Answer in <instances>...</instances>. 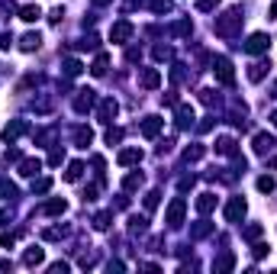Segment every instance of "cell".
Masks as SVG:
<instances>
[{
  "label": "cell",
  "mask_w": 277,
  "mask_h": 274,
  "mask_svg": "<svg viewBox=\"0 0 277 274\" xmlns=\"http://www.w3.org/2000/svg\"><path fill=\"white\" fill-rule=\"evenodd\" d=\"M184 210H187L184 197H174V200H171V206H168V226L171 229H177L181 223H184Z\"/></svg>",
  "instance_id": "cell-1"
},
{
  "label": "cell",
  "mask_w": 277,
  "mask_h": 274,
  "mask_svg": "<svg viewBox=\"0 0 277 274\" xmlns=\"http://www.w3.org/2000/svg\"><path fill=\"white\" fill-rule=\"evenodd\" d=\"M213 71H216V78L223 81V84H232V81H235V71H232V62H229V58H216V62H213Z\"/></svg>",
  "instance_id": "cell-2"
},
{
  "label": "cell",
  "mask_w": 277,
  "mask_h": 274,
  "mask_svg": "<svg viewBox=\"0 0 277 274\" xmlns=\"http://www.w3.org/2000/svg\"><path fill=\"white\" fill-rule=\"evenodd\" d=\"M268 46H271V39L264 36V32H254V36H248V42H245V52H252V55H261V52H268Z\"/></svg>",
  "instance_id": "cell-3"
},
{
  "label": "cell",
  "mask_w": 277,
  "mask_h": 274,
  "mask_svg": "<svg viewBox=\"0 0 277 274\" xmlns=\"http://www.w3.org/2000/svg\"><path fill=\"white\" fill-rule=\"evenodd\" d=\"M242 216H245V200L242 197H232L229 206H226V223H239Z\"/></svg>",
  "instance_id": "cell-4"
},
{
  "label": "cell",
  "mask_w": 277,
  "mask_h": 274,
  "mask_svg": "<svg viewBox=\"0 0 277 274\" xmlns=\"http://www.w3.org/2000/svg\"><path fill=\"white\" fill-rule=\"evenodd\" d=\"M42 261H46V249H39V245L26 249V255H23V265L26 268H36V265H42Z\"/></svg>",
  "instance_id": "cell-5"
},
{
  "label": "cell",
  "mask_w": 277,
  "mask_h": 274,
  "mask_svg": "<svg viewBox=\"0 0 277 274\" xmlns=\"http://www.w3.org/2000/svg\"><path fill=\"white\" fill-rule=\"evenodd\" d=\"M274 145H277V142L271 139L268 133H258V136H254V152H258V155H268V152H274Z\"/></svg>",
  "instance_id": "cell-6"
},
{
  "label": "cell",
  "mask_w": 277,
  "mask_h": 274,
  "mask_svg": "<svg viewBox=\"0 0 277 274\" xmlns=\"http://www.w3.org/2000/svg\"><path fill=\"white\" fill-rule=\"evenodd\" d=\"M129 36H132V26L126 23V20H119V23H116L113 29H110V39H113V42H126Z\"/></svg>",
  "instance_id": "cell-7"
},
{
  "label": "cell",
  "mask_w": 277,
  "mask_h": 274,
  "mask_svg": "<svg viewBox=\"0 0 277 274\" xmlns=\"http://www.w3.org/2000/svg\"><path fill=\"white\" fill-rule=\"evenodd\" d=\"M162 126H164V119H158V116H148L145 123H142V136H145V139H155V136L162 133Z\"/></svg>",
  "instance_id": "cell-8"
},
{
  "label": "cell",
  "mask_w": 277,
  "mask_h": 274,
  "mask_svg": "<svg viewBox=\"0 0 277 274\" xmlns=\"http://www.w3.org/2000/svg\"><path fill=\"white\" fill-rule=\"evenodd\" d=\"M158 84H162L158 68H145V71H142V87H148V91H152V87H158Z\"/></svg>",
  "instance_id": "cell-9"
},
{
  "label": "cell",
  "mask_w": 277,
  "mask_h": 274,
  "mask_svg": "<svg viewBox=\"0 0 277 274\" xmlns=\"http://www.w3.org/2000/svg\"><path fill=\"white\" fill-rule=\"evenodd\" d=\"M39 168H42V161H39V158H26V161H20V174H23V178L39 174Z\"/></svg>",
  "instance_id": "cell-10"
},
{
  "label": "cell",
  "mask_w": 277,
  "mask_h": 274,
  "mask_svg": "<svg viewBox=\"0 0 277 274\" xmlns=\"http://www.w3.org/2000/svg\"><path fill=\"white\" fill-rule=\"evenodd\" d=\"M116 161L123 164V168H126V164H136V161H142V152H138V149H123Z\"/></svg>",
  "instance_id": "cell-11"
},
{
  "label": "cell",
  "mask_w": 277,
  "mask_h": 274,
  "mask_svg": "<svg viewBox=\"0 0 277 274\" xmlns=\"http://www.w3.org/2000/svg\"><path fill=\"white\" fill-rule=\"evenodd\" d=\"M116 110H119V107H116V100H103L100 103V123H110V119L116 116Z\"/></svg>",
  "instance_id": "cell-12"
},
{
  "label": "cell",
  "mask_w": 277,
  "mask_h": 274,
  "mask_svg": "<svg viewBox=\"0 0 277 274\" xmlns=\"http://www.w3.org/2000/svg\"><path fill=\"white\" fill-rule=\"evenodd\" d=\"M39 42H42V39H39V32H26L23 42H20V48H23V52H36Z\"/></svg>",
  "instance_id": "cell-13"
},
{
  "label": "cell",
  "mask_w": 277,
  "mask_h": 274,
  "mask_svg": "<svg viewBox=\"0 0 277 274\" xmlns=\"http://www.w3.org/2000/svg\"><path fill=\"white\" fill-rule=\"evenodd\" d=\"M26 129H29V126H26L23 119H16V123H10L7 129H3V136H7V139H16V136H23Z\"/></svg>",
  "instance_id": "cell-14"
},
{
  "label": "cell",
  "mask_w": 277,
  "mask_h": 274,
  "mask_svg": "<svg viewBox=\"0 0 277 274\" xmlns=\"http://www.w3.org/2000/svg\"><path fill=\"white\" fill-rule=\"evenodd\" d=\"M65 206H68V204L58 197V200H48V204L42 206V213H48V216H58V213H65Z\"/></svg>",
  "instance_id": "cell-15"
},
{
  "label": "cell",
  "mask_w": 277,
  "mask_h": 274,
  "mask_svg": "<svg viewBox=\"0 0 277 274\" xmlns=\"http://www.w3.org/2000/svg\"><path fill=\"white\" fill-rule=\"evenodd\" d=\"M213 206H216V197L213 194H200V197H197V210H200V213H209Z\"/></svg>",
  "instance_id": "cell-16"
},
{
  "label": "cell",
  "mask_w": 277,
  "mask_h": 274,
  "mask_svg": "<svg viewBox=\"0 0 277 274\" xmlns=\"http://www.w3.org/2000/svg\"><path fill=\"white\" fill-rule=\"evenodd\" d=\"M216 152H219V155H235V139H229V136L219 139L216 142Z\"/></svg>",
  "instance_id": "cell-17"
},
{
  "label": "cell",
  "mask_w": 277,
  "mask_h": 274,
  "mask_svg": "<svg viewBox=\"0 0 277 274\" xmlns=\"http://www.w3.org/2000/svg\"><path fill=\"white\" fill-rule=\"evenodd\" d=\"M91 139H93V133H91V129H84V126H81V129H77V133H74V142H77V149H87V145H91Z\"/></svg>",
  "instance_id": "cell-18"
},
{
  "label": "cell",
  "mask_w": 277,
  "mask_h": 274,
  "mask_svg": "<svg viewBox=\"0 0 277 274\" xmlns=\"http://www.w3.org/2000/svg\"><path fill=\"white\" fill-rule=\"evenodd\" d=\"M77 110H91L93 107V100H97V97H93V91H77Z\"/></svg>",
  "instance_id": "cell-19"
},
{
  "label": "cell",
  "mask_w": 277,
  "mask_h": 274,
  "mask_svg": "<svg viewBox=\"0 0 277 274\" xmlns=\"http://www.w3.org/2000/svg\"><path fill=\"white\" fill-rule=\"evenodd\" d=\"M81 174H84V161H71L68 171H65V178L68 181H81Z\"/></svg>",
  "instance_id": "cell-20"
},
{
  "label": "cell",
  "mask_w": 277,
  "mask_h": 274,
  "mask_svg": "<svg viewBox=\"0 0 277 274\" xmlns=\"http://www.w3.org/2000/svg\"><path fill=\"white\" fill-rule=\"evenodd\" d=\"M39 16H42V10H39V7H23V10H20V20H26V23H36Z\"/></svg>",
  "instance_id": "cell-21"
},
{
  "label": "cell",
  "mask_w": 277,
  "mask_h": 274,
  "mask_svg": "<svg viewBox=\"0 0 277 274\" xmlns=\"http://www.w3.org/2000/svg\"><path fill=\"white\" fill-rule=\"evenodd\" d=\"M193 123V110L190 107H181L177 110V126H190Z\"/></svg>",
  "instance_id": "cell-22"
},
{
  "label": "cell",
  "mask_w": 277,
  "mask_h": 274,
  "mask_svg": "<svg viewBox=\"0 0 277 274\" xmlns=\"http://www.w3.org/2000/svg\"><path fill=\"white\" fill-rule=\"evenodd\" d=\"M0 197H3V200H10V197H16V187H13V184H10L7 178H0Z\"/></svg>",
  "instance_id": "cell-23"
},
{
  "label": "cell",
  "mask_w": 277,
  "mask_h": 274,
  "mask_svg": "<svg viewBox=\"0 0 277 274\" xmlns=\"http://www.w3.org/2000/svg\"><path fill=\"white\" fill-rule=\"evenodd\" d=\"M107 62H110L107 55H97V62H93V68H91L97 78H100V74H107Z\"/></svg>",
  "instance_id": "cell-24"
},
{
  "label": "cell",
  "mask_w": 277,
  "mask_h": 274,
  "mask_svg": "<svg viewBox=\"0 0 277 274\" xmlns=\"http://www.w3.org/2000/svg\"><path fill=\"white\" fill-rule=\"evenodd\" d=\"M48 187H52V178H42V181H36V184H32V194H46Z\"/></svg>",
  "instance_id": "cell-25"
},
{
  "label": "cell",
  "mask_w": 277,
  "mask_h": 274,
  "mask_svg": "<svg viewBox=\"0 0 277 274\" xmlns=\"http://www.w3.org/2000/svg\"><path fill=\"white\" fill-rule=\"evenodd\" d=\"M258 190H261V194H271V190H274V178H258Z\"/></svg>",
  "instance_id": "cell-26"
},
{
  "label": "cell",
  "mask_w": 277,
  "mask_h": 274,
  "mask_svg": "<svg viewBox=\"0 0 277 274\" xmlns=\"http://www.w3.org/2000/svg\"><path fill=\"white\" fill-rule=\"evenodd\" d=\"M93 226H97V229H110V213H97Z\"/></svg>",
  "instance_id": "cell-27"
},
{
  "label": "cell",
  "mask_w": 277,
  "mask_h": 274,
  "mask_svg": "<svg viewBox=\"0 0 277 274\" xmlns=\"http://www.w3.org/2000/svg\"><path fill=\"white\" fill-rule=\"evenodd\" d=\"M138 184H142V174H129V178L123 181V187L126 190H132V187H138Z\"/></svg>",
  "instance_id": "cell-28"
},
{
  "label": "cell",
  "mask_w": 277,
  "mask_h": 274,
  "mask_svg": "<svg viewBox=\"0 0 277 274\" xmlns=\"http://www.w3.org/2000/svg\"><path fill=\"white\" fill-rule=\"evenodd\" d=\"M158 190H152V194H145V210H155V206H158Z\"/></svg>",
  "instance_id": "cell-29"
},
{
  "label": "cell",
  "mask_w": 277,
  "mask_h": 274,
  "mask_svg": "<svg viewBox=\"0 0 277 274\" xmlns=\"http://www.w3.org/2000/svg\"><path fill=\"white\" fill-rule=\"evenodd\" d=\"M152 10H158V13H168V10H171V0H152Z\"/></svg>",
  "instance_id": "cell-30"
},
{
  "label": "cell",
  "mask_w": 277,
  "mask_h": 274,
  "mask_svg": "<svg viewBox=\"0 0 277 274\" xmlns=\"http://www.w3.org/2000/svg\"><path fill=\"white\" fill-rule=\"evenodd\" d=\"M200 155H203V149H200V145H193V149H187V152H184V158H187V161H197Z\"/></svg>",
  "instance_id": "cell-31"
},
{
  "label": "cell",
  "mask_w": 277,
  "mask_h": 274,
  "mask_svg": "<svg viewBox=\"0 0 277 274\" xmlns=\"http://www.w3.org/2000/svg\"><path fill=\"white\" fill-rule=\"evenodd\" d=\"M123 139V129H107V142L113 145V142H119Z\"/></svg>",
  "instance_id": "cell-32"
},
{
  "label": "cell",
  "mask_w": 277,
  "mask_h": 274,
  "mask_svg": "<svg viewBox=\"0 0 277 274\" xmlns=\"http://www.w3.org/2000/svg\"><path fill=\"white\" fill-rule=\"evenodd\" d=\"M65 71H68V74H81V62H74V58L65 62Z\"/></svg>",
  "instance_id": "cell-33"
},
{
  "label": "cell",
  "mask_w": 277,
  "mask_h": 274,
  "mask_svg": "<svg viewBox=\"0 0 277 274\" xmlns=\"http://www.w3.org/2000/svg\"><path fill=\"white\" fill-rule=\"evenodd\" d=\"M219 0H197V10H213Z\"/></svg>",
  "instance_id": "cell-34"
},
{
  "label": "cell",
  "mask_w": 277,
  "mask_h": 274,
  "mask_svg": "<svg viewBox=\"0 0 277 274\" xmlns=\"http://www.w3.org/2000/svg\"><path fill=\"white\" fill-rule=\"evenodd\" d=\"M0 245H3V249H10V245H13V235L3 232V235H0Z\"/></svg>",
  "instance_id": "cell-35"
},
{
  "label": "cell",
  "mask_w": 277,
  "mask_h": 274,
  "mask_svg": "<svg viewBox=\"0 0 277 274\" xmlns=\"http://www.w3.org/2000/svg\"><path fill=\"white\" fill-rule=\"evenodd\" d=\"M245 235H248V239H258V235H261V226H248Z\"/></svg>",
  "instance_id": "cell-36"
},
{
  "label": "cell",
  "mask_w": 277,
  "mask_h": 274,
  "mask_svg": "<svg viewBox=\"0 0 277 274\" xmlns=\"http://www.w3.org/2000/svg\"><path fill=\"white\" fill-rule=\"evenodd\" d=\"M268 255V245H254V258H264Z\"/></svg>",
  "instance_id": "cell-37"
},
{
  "label": "cell",
  "mask_w": 277,
  "mask_h": 274,
  "mask_svg": "<svg viewBox=\"0 0 277 274\" xmlns=\"http://www.w3.org/2000/svg\"><path fill=\"white\" fill-rule=\"evenodd\" d=\"M0 48H10V36H7V32L0 36Z\"/></svg>",
  "instance_id": "cell-38"
},
{
  "label": "cell",
  "mask_w": 277,
  "mask_h": 274,
  "mask_svg": "<svg viewBox=\"0 0 277 274\" xmlns=\"http://www.w3.org/2000/svg\"><path fill=\"white\" fill-rule=\"evenodd\" d=\"M271 16H277V3H274V7H271Z\"/></svg>",
  "instance_id": "cell-39"
},
{
  "label": "cell",
  "mask_w": 277,
  "mask_h": 274,
  "mask_svg": "<svg viewBox=\"0 0 277 274\" xmlns=\"http://www.w3.org/2000/svg\"><path fill=\"white\" fill-rule=\"evenodd\" d=\"M271 123H274V126H277V113H274V116H271Z\"/></svg>",
  "instance_id": "cell-40"
},
{
  "label": "cell",
  "mask_w": 277,
  "mask_h": 274,
  "mask_svg": "<svg viewBox=\"0 0 277 274\" xmlns=\"http://www.w3.org/2000/svg\"><path fill=\"white\" fill-rule=\"evenodd\" d=\"M274 97H277V84H274Z\"/></svg>",
  "instance_id": "cell-41"
}]
</instances>
